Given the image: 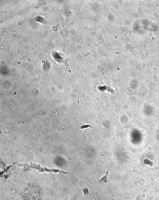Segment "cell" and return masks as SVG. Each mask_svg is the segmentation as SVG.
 I'll return each mask as SVG.
<instances>
[{
    "mask_svg": "<svg viewBox=\"0 0 159 200\" xmlns=\"http://www.w3.org/2000/svg\"><path fill=\"white\" fill-rule=\"evenodd\" d=\"M27 165L30 168H32L33 169H36V170H38L40 172L46 171L48 172H54V173H63V174H66L67 173L65 172L60 170H58V169H49L48 168H41V167L39 165H34V164Z\"/></svg>",
    "mask_w": 159,
    "mask_h": 200,
    "instance_id": "1",
    "label": "cell"
}]
</instances>
